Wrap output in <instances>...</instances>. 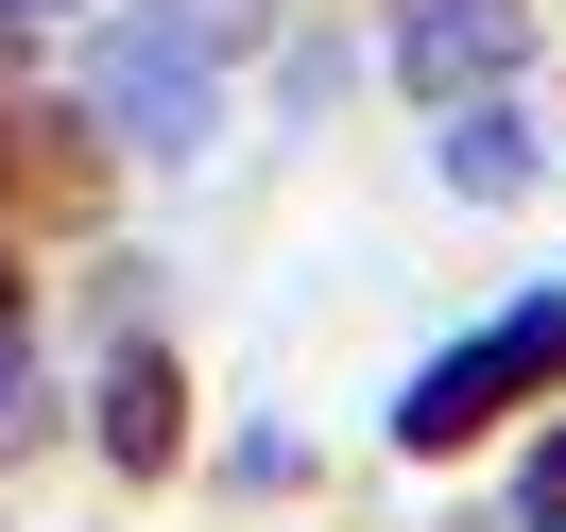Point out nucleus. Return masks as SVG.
I'll return each mask as SVG.
<instances>
[{
  "instance_id": "nucleus-1",
  "label": "nucleus",
  "mask_w": 566,
  "mask_h": 532,
  "mask_svg": "<svg viewBox=\"0 0 566 532\" xmlns=\"http://www.w3.org/2000/svg\"><path fill=\"white\" fill-rule=\"evenodd\" d=\"M549 361H566V292H532L515 326H481V344H463V361H429V378L395 395V447H463V429H481L497 395H532V378H549Z\"/></svg>"
},
{
  "instance_id": "nucleus-2",
  "label": "nucleus",
  "mask_w": 566,
  "mask_h": 532,
  "mask_svg": "<svg viewBox=\"0 0 566 532\" xmlns=\"http://www.w3.org/2000/svg\"><path fill=\"white\" fill-rule=\"evenodd\" d=\"M395 52H412L429 86H481V70H515V52H532V18H515V0H412Z\"/></svg>"
},
{
  "instance_id": "nucleus-3",
  "label": "nucleus",
  "mask_w": 566,
  "mask_h": 532,
  "mask_svg": "<svg viewBox=\"0 0 566 532\" xmlns=\"http://www.w3.org/2000/svg\"><path fill=\"white\" fill-rule=\"evenodd\" d=\"M120 138H155V155H189V138H207V52H172V35H138V52H120Z\"/></svg>"
},
{
  "instance_id": "nucleus-4",
  "label": "nucleus",
  "mask_w": 566,
  "mask_h": 532,
  "mask_svg": "<svg viewBox=\"0 0 566 532\" xmlns=\"http://www.w3.org/2000/svg\"><path fill=\"white\" fill-rule=\"evenodd\" d=\"M104 447L120 463H172V361H120L104 378Z\"/></svg>"
},
{
  "instance_id": "nucleus-5",
  "label": "nucleus",
  "mask_w": 566,
  "mask_h": 532,
  "mask_svg": "<svg viewBox=\"0 0 566 532\" xmlns=\"http://www.w3.org/2000/svg\"><path fill=\"white\" fill-rule=\"evenodd\" d=\"M447 173H463V189H515V173H532V121H515V104H463V121H447Z\"/></svg>"
},
{
  "instance_id": "nucleus-6",
  "label": "nucleus",
  "mask_w": 566,
  "mask_h": 532,
  "mask_svg": "<svg viewBox=\"0 0 566 532\" xmlns=\"http://www.w3.org/2000/svg\"><path fill=\"white\" fill-rule=\"evenodd\" d=\"M155 35H172V52H241V35H258V0H155Z\"/></svg>"
},
{
  "instance_id": "nucleus-7",
  "label": "nucleus",
  "mask_w": 566,
  "mask_h": 532,
  "mask_svg": "<svg viewBox=\"0 0 566 532\" xmlns=\"http://www.w3.org/2000/svg\"><path fill=\"white\" fill-rule=\"evenodd\" d=\"M18 429H35V361L0 344V447H18Z\"/></svg>"
}]
</instances>
